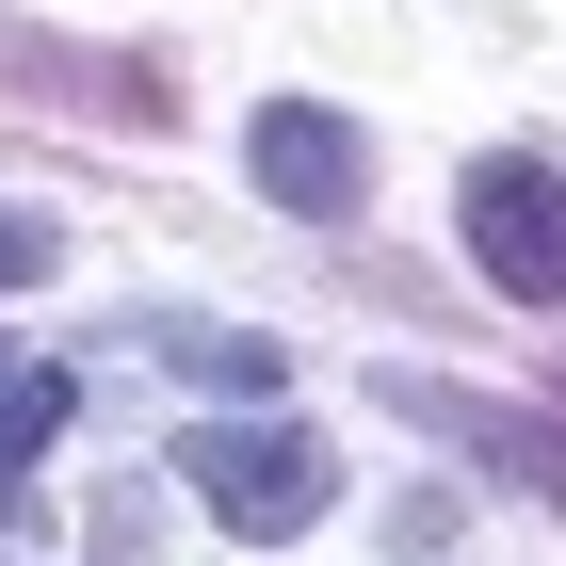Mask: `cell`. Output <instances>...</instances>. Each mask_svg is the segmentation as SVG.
Returning <instances> with one entry per match:
<instances>
[{"label": "cell", "instance_id": "cell-1", "mask_svg": "<svg viewBox=\"0 0 566 566\" xmlns=\"http://www.w3.org/2000/svg\"><path fill=\"white\" fill-rule=\"evenodd\" d=\"M178 485H195L227 534H307L324 502H340V453H324L307 421H195L178 437Z\"/></svg>", "mask_w": 566, "mask_h": 566}, {"label": "cell", "instance_id": "cell-2", "mask_svg": "<svg viewBox=\"0 0 566 566\" xmlns=\"http://www.w3.org/2000/svg\"><path fill=\"white\" fill-rule=\"evenodd\" d=\"M453 227H470V275H485L502 307H566V163L485 146L470 195H453Z\"/></svg>", "mask_w": 566, "mask_h": 566}, {"label": "cell", "instance_id": "cell-3", "mask_svg": "<svg viewBox=\"0 0 566 566\" xmlns=\"http://www.w3.org/2000/svg\"><path fill=\"white\" fill-rule=\"evenodd\" d=\"M0 97H49V114H97V130H178V65L163 49H82L0 17Z\"/></svg>", "mask_w": 566, "mask_h": 566}, {"label": "cell", "instance_id": "cell-4", "mask_svg": "<svg viewBox=\"0 0 566 566\" xmlns=\"http://www.w3.org/2000/svg\"><path fill=\"white\" fill-rule=\"evenodd\" d=\"M243 178H260L292 227H356L373 211V130L324 114V97H260V114H243Z\"/></svg>", "mask_w": 566, "mask_h": 566}, {"label": "cell", "instance_id": "cell-5", "mask_svg": "<svg viewBox=\"0 0 566 566\" xmlns=\"http://www.w3.org/2000/svg\"><path fill=\"white\" fill-rule=\"evenodd\" d=\"M389 421L453 437V453L502 470L518 502H566V421H534V405H485V389H453V373H389Z\"/></svg>", "mask_w": 566, "mask_h": 566}, {"label": "cell", "instance_id": "cell-6", "mask_svg": "<svg viewBox=\"0 0 566 566\" xmlns=\"http://www.w3.org/2000/svg\"><path fill=\"white\" fill-rule=\"evenodd\" d=\"M130 356H163V373H195V389H227V405H260L275 373H292L260 324H178V307H146V324H130Z\"/></svg>", "mask_w": 566, "mask_h": 566}, {"label": "cell", "instance_id": "cell-7", "mask_svg": "<svg viewBox=\"0 0 566 566\" xmlns=\"http://www.w3.org/2000/svg\"><path fill=\"white\" fill-rule=\"evenodd\" d=\"M82 421V373H49V356H17L0 373V518H33V453Z\"/></svg>", "mask_w": 566, "mask_h": 566}, {"label": "cell", "instance_id": "cell-8", "mask_svg": "<svg viewBox=\"0 0 566 566\" xmlns=\"http://www.w3.org/2000/svg\"><path fill=\"white\" fill-rule=\"evenodd\" d=\"M33 275H49V227H33V211H0V292H33Z\"/></svg>", "mask_w": 566, "mask_h": 566}, {"label": "cell", "instance_id": "cell-9", "mask_svg": "<svg viewBox=\"0 0 566 566\" xmlns=\"http://www.w3.org/2000/svg\"><path fill=\"white\" fill-rule=\"evenodd\" d=\"M0 373H17V356H0Z\"/></svg>", "mask_w": 566, "mask_h": 566}, {"label": "cell", "instance_id": "cell-10", "mask_svg": "<svg viewBox=\"0 0 566 566\" xmlns=\"http://www.w3.org/2000/svg\"><path fill=\"white\" fill-rule=\"evenodd\" d=\"M551 389H566V373H551Z\"/></svg>", "mask_w": 566, "mask_h": 566}]
</instances>
